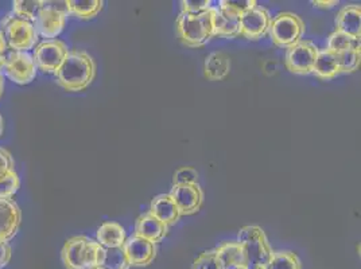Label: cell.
<instances>
[{
    "instance_id": "obj_1",
    "label": "cell",
    "mask_w": 361,
    "mask_h": 269,
    "mask_svg": "<svg viewBox=\"0 0 361 269\" xmlns=\"http://www.w3.org/2000/svg\"><path fill=\"white\" fill-rule=\"evenodd\" d=\"M59 85L68 92L87 89L96 75V62L87 51L69 50L68 56L54 73Z\"/></svg>"
},
{
    "instance_id": "obj_2",
    "label": "cell",
    "mask_w": 361,
    "mask_h": 269,
    "mask_svg": "<svg viewBox=\"0 0 361 269\" xmlns=\"http://www.w3.org/2000/svg\"><path fill=\"white\" fill-rule=\"evenodd\" d=\"M106 248L87 236L66 239L61 258L66 269H96L103 267Z\"/></svg>"
},
{
    "instance_id": "obj_3",
    "label": "cell",
    "mask_w": 361,
    "mask_h": 269,
    "mask_svg": "<svg viewBox=\"0 0 361 269\" xmlns=\"http://www.w3.org/2000/svg\"><path fill=\"white\" fill-rule=\"evenodd\" d=\"M177 32L180 41L189 47H200L209 42L214 37L213 32V8L193 15L180 11L177 18Z\"/></svg>"
},
{
    "instance_id": "obj_4",
    "label": "cell",
    "mask_w": 361,
    "mask_h": 269,
    "mask_svg": "<svg viewBox=\"0 0 361 269\" xmlns=\"http://www.w3.org/2000/svg\"><path fill=\"white\" fill-rule=\"evenodd\" d=\"M239 242L247 256L248 265L267 268L272 258V249L264 232L255 225L244 226L239 232Z\"/></svg>"
},
{
    "instance_id": "obj_5",
    "label": "cell",
    "mask_w": 361,
    "mask_h": 269,
    "mask_svg": "<svg viewBox=\"0 0 361 269\" xmlns=\"http://www.w3.org/2000/svg\"><path fill=\"white\" fill-rule=\"evenodd\" d=\"M7 46L14 51L29 53L38 42V32L35 25L16 15H7L0 23Z\"/></svg>"
},
{
    "instance_id": "obj_6",
    "label": "cell",
    "mask_w": 361,
    "mask_h": 269,
    "mask_svg": "<svg viewBox=\"0 0 361 269\" xmlns=\"http://www.w3.org/2000/svg\"><path fill=\"white\" fill-rule=\"evenodd\" d=\"M66 1H44V6L34 22L38 35L46 38V41L57 39L68 18Z\"/></svg>"
},
{
    "instance_id": "obj_7",
    "label": "cell",
    "mask_w": 361,
    "mask_h": 269,
    "mask_svg": "<svg viewBox=\"0 0 361 269\" xmlns=\"http://www.w3.org/2000/svg\"><path fill=\"white\" fill-rule=\"evenodd\" d=\"M269 31L275 45L288 49L301 41L305 23L297 14L281 13L271 19Z\"/></svg>"
},
{
    "instance_id": "obj_8",
    "label": "cell",
    "mask_w": 361,
    "mask_h": 269,
    "mask_svg": "<svg viewBox=\"0 0 361 269\" xmlns=\"http://www.w3.org/2000/svg\"><path fill=\"white\" fill-rule=\"evenodd\" d=\"M37 66L30 53L14 51L6 54L1 72L18 85H27L37 75Z\"/></svg>"
},
{
    "instance_id": "obj_9",
    "label": "cell",
    "mask_w": 361,
    "mask_h": 269,
    "mask_svg": "<svg viewBox=\"0 0 361 269\" xmlns=\"http://www.w3.org/2000/svg\"><path fill=\"white\" fill-rule=\"evenodd\" d=\"M69 49L66 44L61 39H50L44 41L35 46L32 53V60L38 70L44 73H56L61 63L68 56Z\"/></svg>"
},
{
    "instance_id": "obj_10",
    "label": "cell",
    "mask_w": 361,
    "mask_h": 269,
    "mask_svg": "<svg viewBox=\"0 0 361 269\" xmlns=\"http://www.w3.org/2000/svg\"><path fill=\"white\" fill-rule=\"evenodd\" d=\"M318 49L312 41L301 39L287 49L286 66L291 73L309 75L313 73Z\"/></svg>"
},
{
    "instance_id": "obj_11",
    "label": "cell",
    "mask_w": 361,
    "mask_h": 269,
    "mask_svg": "<svg viewBox=\"0 0 361 269\" xmlns=\"http://www.w3.org/2000/svg\"><path fill=\"white\" fill-rule=\"evenodd\" d=\"M270 13L255 6L240 16V35L247 39H259L270 29Z\"/></svg>"
},
{
    "instance_id": "obj_12",
    "label": "cell",
    "mask_w": 361,
    "mask_h": 269,
    "mask_svg": "<svg viewBox=\"0 0 361 269\" xmlns=\"http://www.w3.org/2000/svg\"><path fill=\"white\" fill-rule=\"evenodd\" d=\"M170 195L180 210V215L195 214L200 210L204 202V193L198 183L173 186Z\"/></svg>"
},
{
    "instance_id": "obj_13",
    "label": "cell",
    "mask_w": 361,
    "mask_h": 269,
    "mask_svg": "<svg viewBox=\"0 0 361 269\" xmlns=\"http://www.w3.org/2000/svg\"><path fill=\"white\" fill-rule=\"evenodd\" d=\"M121 248L130 265L147 267L155 258V244L137 236L127 239Z\"/></svg>"
},
{
    "instance_id": "obj_14",
    "label": "cell",
    "mask_w": 361,
    "mask_h": 269,
    "mask_svg": "<svg viewBox=\"0 0 361 269\" xmlns=\"http://www.w3.org/2000/svg\"><path fill=\"white\" fill-rule=\"evenodd\" d=\"M213 8V32L214 37L236 38L240 35V15L228 10L219 3Z\"/></svg>"
},
{
    "instance_id": "obj_15",
    "label": "cell",
    "mask_w": 361,
    "mask_h": 269,
    "mask_svg": "<svg viewBox=\"0 0 361 269\" xmlns=\"http://www.w3.org/2000/svg\"><path fill=\"white\" fill-rule=\"evenodd\" d=\"M22 220V211L13 199H0V242L16 237Z\"/></svg>"
},
{
    "instance_id": "obj_16",
    "label": "cell",
    "mask_w": 361,
    "mask_h": 269,
    "mask_svg": "<svg viewBox=\"0 0 361 269\" xmlns=\"http://www.w3.org/2000/svg\"><path fill=\"white\" fill-rule=\"evenodd\" d=\"M214 252L221 269H248L247 256L239 241L226 242Z\"/></svg>"
},
{
    "instance_id": "obj_17",
    "label": "cell",
    "mask_w": 361,
    "mask_h": 269,
    "mask_svg": "<svg viewBox=\"0 0 361 269\" xmlns=\"http://www.w3.org/2000/svg\"><path fill=\"white\" fill-rule=\"evenodd\" d=\"M337 30L355 38L361 37V7L350 4L343 7L336 18Z\"/></svg>"
},
{
    "instance_id": "obj_18",
    "label": "cell",
    "mask_w": 361,
    "mask_h": 269,
    "mask_svg": "<svg viewBox=\"0 0 361 269\" xmlns=\"http://www.w3.org/2000/svg\"><path fill=\"white\" fill-rule=\"evenodd\" d=\"M150 214L158 218L166 226L176 224L180 220V213L170 194H161L151 202Z\"/></svg>"
},
{
    "instance_id": "obj_19",
    "label": "cell",
    "mask_w": 361,
    "mask_h": 269,
    "mask_svg": "<svg viewBox=\"0 0 361 269\" xmlns=\"http://www.w3.org/2000/svg\"><path fill=\"white\" fill-rule=\"evenodd\" d=\"M167 227L152 214L147 213L137 218L135 224V236L147 239L152 244L159 242L167 234Z\"/></svg>"
},
{
    "instance_id": "obj_20",
    "label": "cell",
    "mask_w": 361,
    "mask_h": 269,
    "mask_svg": "<svg viewBox=\"0 0 361 269\" xmlns=\"http://www.w3.org/2000/svg\"><path fill=\"white\" fill-rule=\"evenodd\" d=\"M231 72V60L223 51L209 54L204 63V75L211 81H220Z\"/></svg>"
},
{
    "instance_id": "obj_21",
    "label": "cell",
    "mask_w": 361,
    "mask_h": 269,
    "mask_svg": "<svg viewBox=\"0 0 361 269\" xmlns=\"http://www.w3.org/2000/svg\"><path fill=\"white\" fill-rule=\"evenodd\" d=\"M313 73L324 80H331L336 75H340V65H338L337 54L328 49L318 50Z\"/></svg>"
},
{
    "instance_id": "obj_22",
    "label": "cell",
    "mask_w": 361,
    "mask_h": 269,
    "mask_svg": "<svg viewBox=\"0 0 361 269\" xmlns=\"http://www.w3.org/2000/svg\"><path fill=\"white\" fill-rule=\"evenodd\" d=\"M97 242L106 248H121L126 242L124 227L118 223H106L97 229Z\"/></svg>"
},
{
    "instance_id": "obj_23",
    "label": "cell",
    "mask_w": 361,
    "mask_h": 269,
    "mask_svg": "<svg viewBox=\"0 0 361 269\" xmlns=\"http://www.w3.org/2000/svg\"><path fill=\"white\" fill-rule=\"evenodd\" d=\"M66 8L69 14L81 19H92L103 10L102 0H68Z\"/></svg>"
},
{
    "instance_id": "obj_24",
    "label": "cell",
    "mask_w": 361,
    "mask_h": 269,
    "mask_svg": "<svg viewBox=\"0 0 361 269\" xmlns=\"http://www.w3.org/2000/svg\"><path fill=\"white\" fill-rule=\"evenodd\" d=\"M360 38L350 37L341 31H334L328 41V50L336 54L349 51V50H360Z\"/></svg>"
},
{
    "instance_id": "obj_25",
    "label": "cell",
    "mask_w": 361,
    "mask_h": 269,
    "mask_svg": "<svg viewBox=\"0 0 361 269\" xmlns=\"http://www.w3.org/2000/svg\"><path fill=\"white\" fill-rule=\"evenodd\" d=\"M44 1L41 0H16L13 3L14 15L34 23L39 14Z\"/></svg>"
},
{
    "instance_id": "obj_26",
    "label": "cell",
    "mask_w": 361,
    "mask_h": 269,
    "mask_svg": "<svg viewBox=\"0 0 361 269\" xmlns=\"http://www.w3.org/2000/svg\"><path fill=\"white\" fill-rule=\"evenodd\" d=\"M267 269H302L301 260L293 252H278L272 254Z\"/></svg>"
},
{
    "instance_id": "obj_27",
    "label": "cell",
    "mask_w": 361,
    "mask_h": 269,
    "mask_svg": "<svg viewBox=\"0 0 361 269\" xmlns=\"http://www.w3.org/2000/svg\"><path fill=\"white\" fill-rule=\"evenodd\" d=\"M104 269H128L130 263L123 248H109L106 249V257L103 267Z\"/></svg>"
},
{
    "instance_id": "obj_28",
    "label": "cell",
    "mask_w": 361,
    "mask_h": 269,
    "mask_svg": "<svg viewBox=\"0 0 361 269\" xmlns=\"http://www.w3.org/2000/svg\"><path fill=\"white\" fill-rule=\"evenodd\" d=\"M340 73H353L359 69L361 61L360 50H349L337 54Z\"/></svg>"
},
{
    "instance_id": "obj_29",
    "label": "cell",
    "mask_w": 361,
    "mask_h": 269,
    "mask_svg": "<svg viewBox=\"0 0 361 269\" xmlns=\"http://www.w3.org/2000/svg\"><path fill=\"white\" fill-rule=\"evenodd\" d=\"M20 180L16 171H11L0 178V199H11L19 190Z\"/></svg>"
},
{
    "instance_id": "obj_30",
    "label": "cell",
    "mask_w": 361,
    "mask_h": 269,
    "mask_svg": "<svg viewBox=\"0 0 361 269\" xmlns=\"http://www.w3.org/2000/svg\"><path fill=\"white\" fill-rule=\"evenodd\" d=\"M174 186L177 184H197L198 183V173L193 167H180L174 174Z\"/></svg>"
},
{
    "instance_id": "obj_31",
    "label": "cell",
    "mask_w": 361,
    "mask_h": 269,
    "mask_svg": "<svg viewBox=\"0 0 361 269\" xmlns=\"http://www.w3.org/2000/svg\"><path fill=\"white\" fill-rule=\"evenodd\" d=\"M220 4L240 16L244 13H247L248 10L257 6L255 0H223V1H220Z\"/></svg>"
},
{
    "instance_id": "obj_32",
    "label": "cell",
    "mask_w": 361,
    "mask_h": 269,
    "mask_svg": "<svg viewBox=\"0 0 361 269\" xmlns=\"http://www.w3.org/2000/svg\"><path fill=\"white\" fill-rule=\"evenodd\" d=\"M192 269H221V267L217 261L216 252L209 251V252H204L197 257Z\"/></svg>"
},
{
    "instance_id": "obj_33",
    "label": "cell",
    "mask_w": 361,
    "mask_h": 269,
    "mask_svg": "<svg viewBox=\"0 0 361 269\" xmlns=\"http://www.w3.org/2000/svg\"><path fill=\"white\" fill-rule=\"evenodd\" d=\"M212 7L209 0H185L182 1V11L188 14L198 15L208 11Z\"/></svg>"
},
{
    "instance_id": "obj_34",
    "label": "cell",
    "mask_w": 361,
    "mask_h": 269,
    "mask_svg": "<svg viewBox=\"0 0 361 269\" xmlns=\"http://www.w3.org/2000/svg\"><path fill=\"white\" fill-rule=\"evenodd\" d=\"M11 171H16L14 158L8 151L0 147V178Z\"/></svg>"
},
{
    "instance_id": "obj_35",
    "label": "cell",
    "mask_w": 361,
    "mask_h": 269,
    "mask_svg": "<svg viewBox=\"0 0 361 269\" xmlns=\"http://www.w3.org/2000/svg\"><path fill=\"white\" fill-rule=\"evenodd\" d=\"M11 246L8 242H0V269L4 268L11 260Z\"/></svg>"
},
{
    "instance_id": "obj_36",
    "label": "cell",
    "mask_w": 361,
    "mask_h": 269,
    "mask_svg": "<svg viewBox=\"0 0 361 269\" xmlns=\"http://www.w3.org/2000/svg\"><path fill=\"white\" fill-rule=\"evenodd\" d=\"M338 1L337 0H314L313 1V4L316 6V7H321V8H331V7H334L336 4H337Z\"/></svg>"
},
{
    "instance_id": "obj_37",
    "label": "cell",
    "mask_w": 361,
    "mask_h": 269,
    "mask_svg": "<svg viewBox=\"0 0 361 269\" xmlns=\"http://www.w3.org/2000/svg\"><path fill=\"white\" fill-rule=\"evenodd\" d=\"M7 49H8V46H7L6 37H4L3 31L0 30V57H1V56H4V54L7 53Z\"/></svg>"
},
{
    "instance_id": "obj_38",
    "label": "cell",
    "mask_w": 361,
    "mask_h": 269,
    "mask_svg": "<svg viewBox=\"0 0 361 269\" xmlns=\"http://www.w3.org/2000/svg\"><path fill=\"white\" fill-rule=\"evenodd\" d=\"M3 92H4V81H3V75L0 73V99L3 96Z\"/></svg>"
},
{
    "instance_id": "obj_39",
    "label": "cell",
    "mask_w": 361,
    "mask_h": 269,
    "mask_svg": "<svg viewBox=\"0 0 361 269\" xmlns=\"http://www.w3.org/2000/svg\"><path fill=\"white\" fill-rule=\"evenodd\" d=\"M3 131H4V121H3V116H1V113H0V137H1V134H3Z\"/></svg>"
},
{
    "instance_id": "obj_40",
    "label": "cell",
    "mask_w": 361,
    "mask_h": 269,
    "mask_svg": "<svg viewBox=\"0 0 361 269\" xmlns=\"http://www.w3.org/2000/svg\"><path fill=\"white\" fill-rule=\"evenodd\" d=\"M248 269H267V268H262V267H256V265H248Z\"/></svg>"
},
{
    "instance_id": "obj_41",
    "label": "cell",
    "mask_w": 361,
    "mask_h": 269,
    "mask_svg": "<svg viewBox=\"0 0 361 269\" xmlns=\"http://www.w3.org/2000/svg\"><path fill=\"white\" fill-rule=\"evenodd\" d=\"M96 269H104V268H102V267H100V268H96Z\"/></svg>"
}]
</instances>
